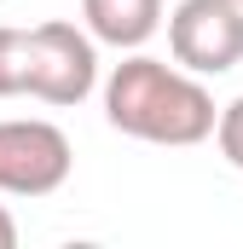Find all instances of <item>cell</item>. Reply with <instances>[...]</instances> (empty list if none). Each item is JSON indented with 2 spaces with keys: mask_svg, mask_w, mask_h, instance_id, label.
Here are the masks:
<instances>
[{
  "mask_svg": "<svg viewBox=\"0 0 243 249\" xmlns=\"http://www.w3.org/2000/svg\"><path fill=\"white\" fill-rule=\"evenodd\" d=\"M168 53L191 75H226L243 64V0H180L168 12Z\"/></svg>",
  "mask_w": 243,
  "mask_h": 249,
  "instance_id": "4",
  "label": "cell"
},
{
  "mask_svg": "<svg viewBox=\"0 0 243 249\" xmlns=\"http://www.w3.org/2000/svg\"><path fill=\"white\" fill-rule=\"evenodd\" d=\"M75 168L69 133L41 116H6L0 122V191L6 197H52Z\"/></svg>",
  "mask_w": 243,
  "mask_h": 249,
  "instance_id": "3",
  "label": "cell"
},
{
  "mask_svg": "<svg viewBox=\"0 0 243 249\" xmlns=\"http://www.w3.org/2000/svg\"><path fill=\"white\" fill-rule=\"evenodd\" d=\"M99 87V41L87 35V23H35L29 29V99L41 105H81Z\"/></svg>",
  "mask_w": 243,
  "mask_h": 249,
  "instance_id": "2",
  "label": "cell"
},
{
  "mask_svg": "<svg viewBox=\"0 0 243 249\" xmlns=\"http://www.w3.org/2000/svg\"><path fill=\"white\" fill-rule=\"evenodd\" d=\"M23 93H29V29L0 23V99H23Z\"/></svg>",
  "mask_w": 243,
  "mask_h": 249,
  "instance_id": "6",
  "label": "cell"
},
{
  "mask_svg": "<svg viewBox=\"0 0 243 249\" xmlns=\"http://www.w3.org/2000/svg\"><path fill=\"white\" fill-rule=\"evenodd\" d=\"M214 145H220V157L232 162L243 174V93L232 105H220V122H214Z\"/></svg>",
  "mask_w": 243,
  "mask_h": 249,
  "instance_id": "7",
  "label": "cell"
},
{
  "mask_svg": "<svg viewBox=\"0 0 243 249\" xmlns=\"http://www.w3.org/2000/svg\"><path fill=\"white\" fill-rule=\"evenodd\" d=\"M0 249H17V220L6 214V203H0Z\"/></svg>",
  "mask_w": 243,
  "mask_h": 249,
  "instance_id": "8",
  "label": "cell"
},
{
  "mask_svg": "<svg viewBox=\"0 0 243 249\" xmlns=\"http://www.w3.org/2000/svg\"><path fill=\"white\" fill-rule=\"evenodd\" d=\"M81 23L99 47L139 53L162 29V0H81Z\"/></svg>",
  "mask_w": 243,
  "mask_h": 249,
  "instance_id": "5",
  "label": "cell"
},
{
  "mask_svg": "<svg viewBox=\"0 0 243 249\" xmlns=\"http://www.w3.org/2000/svg\"><path fill=\"white\" fill-rule=\"evenodd\" d=\"M104 122L116 133H127V139H139V145L185 151V145L214 139L220 105L203 87V75H191L185 64L127 53L104 81Z\"/></svg>",
  "mask_w": 243,
  "mask_h": 249,
  "instance_id": "1",
  "label": "cell"
}]
</instances>
